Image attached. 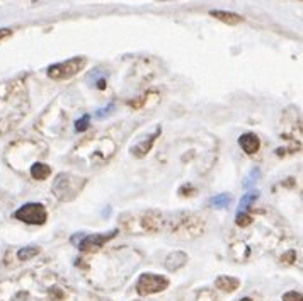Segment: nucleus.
<instances>
[{"mask_svg":"<svg viewBox=\"0 0 303 301\" xmlns=\"http://www.w3.org/2000/svg\"><path fill=\"white\" fill-rule=\"evenodd\" d=\"M14 216L19 221L28 223V225H45L46 220H48L46 208L40 203H28V204L21 206V208L14 213Z\"/></svg>","mask_w":303,"mask_h":301,"instance_id":"obj_1","label":"nucleus"},{"mask_svg":"<svg viewBox=\"0 0 303 301\" xmlns=\"http://www.w3.org/2000/svg\"><path fill=\"white\" fill-rule=\"evenodd\" d=\"M84 67H85V58L77 57V58L68 60V62L51 65L48 68V77L53 80H67V79H70V77L79 74Z\"/></svg>","mask_w":303,"mask_h":301,"instance_id":"obj_2","label":"nucleus"},{"mask_svg":"<svg viewBox=\"0 0 303 301\" xmlns=\"http://www.w3.org/2000/svg\"><path fill=\"white\" fill-rule=\"evenodd\" d=\"M167 286H169L167 277L146 272V274H141L140 279L136 281V293L141 296H148V294H155L167 289Z\"/></svg>","mask_w":303,"mask_h":301,"instance_id":"obj_3","label":"nucleus"},{"mask_svg":"<svg viewBox=\"0 0 303 301\" xmlns=\"http://www.w3.org/2000/svg\"><path fill=\"white\" fill-rule=\"evenodd\" d=\"M118 230H112L109 233H94V235H85L84 238L80 240L79 248L82 252H89V250H96V248H101L104 243H107L111 238H114Z\"/></svg>","mask_w":303,"mask_h":301,"instance_id":"obj_4","label":"nucleus"},{"mask_svg":"<svg viewBox=\"0 0 303 301\" xmlns=\"http://www.w3.org/2000/svg\"><path fill=\"white\" fill-rule=\"evenodd\" d=\"M239 143L242 150H244L247 155H254L259 152V148H261V140H259L257 135H254V133H245V135H242L239 138Z\"/></svg>","mask_w":303,"mask_h":301,"instance_id":"obj_5","label":"nucleus"},{"mask_svg":"<svg viewBox=\"0 0 303 301\" xmlns=\"http://www.w3.org/2000/svg\"><path fill=\"white\" fill-rule=\"evenodd\" d=\"M162 133V128H159L157 131L154 133V135H150L148 136V140H145V141H141V143H138L136 147H133V157H136V158H143V157H146L148 155V152L152 150V147H154V143H155V140H157V136Z\"/></svg>","mask_w":303,"mask_h":301,"instance_id":"obj_6","label":"nucleus"},{"mask_svg":"<svg viewBox=\"0 0 303 301\" xmlns=\"http://www.w3.org/2000/svg\"><path fill=\"white\" fill-rule=\"evenodd\" d=\"M215 286L222 291H227V293H233V291L240 286V281L237 277H232V276H220L215 281Z\"/></svg>","mask_w":303,"mask_h":301,"instance_id":"obj_7","label":"nucleus"},{"mask_svg":"<svg viewBox=\"0 0 303 301\" xmlns=\"http://www.w3.org/2000/svg\"><path fill=\"white\" fill-rule=\"evenodd\" d=\"M210 16H213L215 19L222 21L225 24H230V26H235V24H240L242 23V17L235 12H227V11H211Z\"/></svg>","mask_w":303,"mask_h":301,"instance_id":"obj_8","label":"nucleus"},{"mask_svg":"<svg viewBox=\"0 0 303 301\" xmlns=\"http://www.w3.org/2000/svg\"><path fill=\"white\" fill-rule=\"evenodd\" d=\"M186 262H188V255H186L184 252H179V250H177V252L171 253V255L167 257L166 265H167L169 270H177V269L184 267Z\"/></svg>","mask_w":303,"mask_h":301,"instance_id":"obj_9","label":"nucleus"},{"mask_svg":"<svg viewBox=\"0 0 303 301\" xmlns=\"http://www.w3.org/2000/svg\"><path fill=\"white\" fill-rule=\"evenodd\" d=\"M50 174H51V167L46 165V163H34V165L31 167V175L38 180L48 179Z\"/></svg>","mask_w":303,"mask_h":301,"instance_id":"obj_10","label":"nucleus"},{"mask_svg":"<svg viewBox=\"0 0 303 301\" xmlns=\"http://www.w3.org/2000/svg\"><path fill=\"white\" fill-rule=\"evenodd\" d=\"M38 253H40V247H24L21 248L19 252H17V257H19V260H29L33 259V257H36Z\"/></svg>","mask_w":303,"mask_h":301,"instance_id":"obj_11","label":"nucleus"},{"mask_svg":"<svg viewBox=\"0 0 303 301\" xmlns=\"http://www.w3.org/2000/svg\"><path fill=\"white\" fill-rule=\"evenodd\" d=\"M257 197H259V192L257 191H255V192H247V194L242 197V199H240V213H244L245 209L250 208V204H252L254 201L257 199Z\"/></svg>","mask_w":303,"mask_h":301,"instance_id":"obj_12","label":"nucleus"},{"mask_svg":"<svg viewBox=\"0 0 303 301\" xmlns=\"http://www.w3.org/2000/svg\"><path fill=\"white\" fill-rule=\"evenodd\" d=\"M232 197L228 194H218L215 197H211L210 199V204L215 206V208H225V206H228V203H230Z\"/></svg>","mask_w":303,"mask_h":301,"instance_id":"obj_13","label":"nucleus"},{"mask_svg":"<svg viewBox=\"0 0 303 301\" xmlns=\"http://www.w3.org/2000/svg\"><path fill=\"white\" fill-rule=\"evenodd\" d=\"M235 223H237V225H239V226L245 228V226H249L250 223H252V218H250L247 213H239V214H237Z\"/></svg>","mask_w":303,"mask_h":301,"instance_id":"obj_14","label":"nucleus"},{"mask_svg":"<svg viewBox=\"0 0 303 301\" xmlns=\"http://www.w3.org/2000/svg\"><path fill=\"white\" fill-rule=\"evenodd\" d=\"M89 121H90V116H89V114L82 116L79 121L75 123V130H77V131H85V130L89 128Z\"/></svg>","mask_w":303,"mask_h":301,"instance_id":"obj_15","label":"nucleus"},{"mask_svg":"<svg viewBox=\"0 0 303 301\" xmlns=\"http://www.w3.org/2000/svg\"><path fill=\"white\" fill-rule=\"evenodd\" d=\"M283 301H301V293H296V291H288V293L283 294Z\"/></svg>","mask_w":303,"mask_h":301,"instance_id":"obj_16","label":"nucleus"},{"mask_svg":"<svg viewBox=\"0 0 303 301\" xmlns=\"http://www.w3.org/2000/svg\"><path fill=\"white\" fill-rule=\"evenodd\" d=\"M281 260H284L286 264H293V262L296 260V253H295V250H289L288 253H284V255L281 257Z\"/></svg>","mask_w":303,"mask_h":301,"instance_id":"obj_17","label":"nucleus"},{"mask_svg":"<svg viewBox=\"0 0 303 301\" xmlns=\"http://www.w3.org/2000/svg\"><path fill=\"white\" fill-rule=\"evenodd\" d=\"M259 175H261V170H259V169H255V170H252V174H250L249 175V180H245V182H244V186L245 187H247L249 186V184H252L254 182V180H257V177H259Z\"/></svg>","mask_w":303,"mask_h":301,"instance_id":"obj_18","label":"nucleus"},{"mask_svg":"<svg viewBox=\"0 0 303 301\" xmlns=\"http://www.w3.org/2000/svg\"><path fill=\"white\" fill-rule=\"evenodd\" d=\"M12 34L11 29H0V40H4V38H9Z\"/></svg>","mask_w":303,"mask_h":301,"instance_id":"obj_19","label":"nucleus"},{"mask_svg":"<svg viewBox=\"0 0 303 301\" xmlns=\"http://www.w3.org/2000/svg\"><path fill=\"white\" fill-rule=\"evenodd\" d=\"M97 84H99V85H97L99 89H104V87H106V82H104V80H99Z\"/></svg>","mask_w":303,"mask_h":301,"instance_id":"obj_20","label":"nucleus"}]
</instances>
